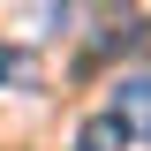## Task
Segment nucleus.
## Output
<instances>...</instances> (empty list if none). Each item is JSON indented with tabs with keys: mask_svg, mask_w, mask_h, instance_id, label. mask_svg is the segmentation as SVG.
I'll return each mask as SVG.
<instances>
[{
	"mask_svg": "<svg viewBox=\"0 0 151 151\" xmlns=\"http://www.w3.org/2000/svg\"><path fill=\"white\" fill-rule=\"evenodd\" d=\"M113 121H121V136L151 144V76H129V83L113 91Z\"/></svg>",
	"mask_w": 151,
	"mask_h": 151,
	"instance_id": "1",
	"label": "nucleus"
},
{
	"mask_svg": "<svg viewBox=\"0 0 151 151\" xmlns=\"http://www.w3.org/2000/svg\"><path fill=\"white\" fill-rule=\"evenodd\" d=\"M129 144V136H121V121H113V113H98V121H83V129H76V151H121Z\"/></svg>",
	"mask_w": 151,
	"mask_h": 151,
	"instance_id": "2",
	"label": "nucleus"
},
{
	"mask_svg": "<svg viewBox=\"0 0 151 151\" xmlns=\"http://www.w3.org/2000/svg\"><path fill=\"white\" fill-rule=\"evenodd\" d=\"M23 76H30V60H23L15 45H0V83H23Z\"/></svg>",
	"mask_w": 151,
	"mask_h": 151,
	"instance_id": "3",
	"label": "nucleus"
},
{
	"mask_svg": "<svg viewBox=\"0 0 151 151\" xmlns=\"http://www.w3.org/2000/svg\"><path fill=\"white\" fill-rule=\"evenodd\" d=\"M144 53H151V30H144Z\"/></svg>",
	"mask_w": 151,
	"mask_h": 151,
	"instance_id": "4",
	"label": "nucleus"
}]
</instances>
